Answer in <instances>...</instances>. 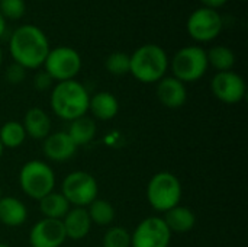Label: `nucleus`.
<instances>
[{
    "mask_svg": "<svg viewBox=\"0 0 248 247\" xmlns=\"http://www.w3.org/2000/svg\"><path fill=\"white\" fill-rule=\"evenodd\" d=\"M49 41L45 32L35 25H22L13 31L9 41V51L15 63L20 64L26 70L39 68L48 52Z\"/></svg>",
    "mask_w": 248,
    "mask_h": 247,
    "instance_id": "f257e3e1",
    "label": "nucleus"
},
{
    "mask_svg": "<svg viewBox=\"0 0 248 247\" xmlns=\"http://www.w3.org/2000/svg\"><path fill=\"white\" fill-rule=\"evenodd\" d=\"M89 100L90 95L87 89L76 79L58 82L52 87L49 96L52 112L67 122L87 115Z\"/></svg>",
    "mask_w": 248,
    "mask_h": 247,
    "instance_id": "f03ea898",
    "label": "nucleus"
},
{
    "mask_svg": "<svg viewBox=\"0 0 248 247\" xmlns=\"http://www.w3.org/2000/svg\"><path fill=\"white\" fill-rule=\"evenodd\" d=\"M129 57V73L145 84L160 82L166 76L170 64L167 52L155 44H144Z\"/></svg>",
    "mask_w": 248,
    "mask_h": 247,
    "instance_id": "7ed1b4c3",
    "label": "nucleus"
},
{
    "mask_svg": "<svg viewBox=\"0 0 248 247\" xmlns=\"http://www.w3.org/2000/svg\"><path fill=\"white\" fill-rule=\"evenodd\" d=\"M183 188L176 175L171 172L155 173L147 185V199L153 210L164 214L166 211L180 205Z\"/></svg>",
    "mask_w": 248,
    "mask_h": 247,
    "instance_id": "20e7f679",
    "label": "nucleus"
},
{
    "mask_svg": "<svg viewBox=\"0 0 248 247\" xmlns=\"http://www.w3.org/2000/svg\"><path fill=\"white\" fill-rule=\"evenodd\" d=\"M19 185L26 197L39 201L54 191L55 173L48 163L42 160H29L19 172Z\"/></svg>",
    "mask_w": 248,
    "mask_h": 247,
    "instance_id": "39448f33",
    "label": "nucleus"
},
{
    "mask_svg": "<svg viewBox=\"0 0 248 247\" xmlns=\"http://www.w3.org/2000/svg\"><path fill=\"white\" fill-rule=\"evenodd\" d=\"M169 66L171 67L173 77L183 83L198 82L206 74L209 67L206 51L199 45H187L180 48Z\"/></svg>",
    "mask_w": 248,
    "mask_h": 247,
    "instance_id": "423d86ee",
    "label": "nucleus"
},
{
    "mask_svg": "<svg viewBox=\"0 0 248 247\" xmlns=\"http://www.w3.org/2000/svg\"><path fill=\"white\" fill-rule=\"evenodd\" d=\"M61 194L71 207L86 208L99 195V185L94 176L84 170H76L68 173L61 186Z\"/></svg>",
    "mask_w": 248,
    "mask_h": 247,
    "instance_id": "0eeeda50",
    "label": "nucleus"
},
{
    "mask_svg": "<svg viewBox=\"0 0 248 247\" xmlns=\"http://www.w3.org/2000/svg\"><path fill=\"white\" fill-rule=\"evenodd\" d=\"M42 66L54 82L73 80L81 70V57L71 47H55L49 49Z\"/></svg>",
    "mask_w": 248,
    "mask_h": 247,
    "instance_id": "6e6552de",
    "label": "nucleus"
},
{
    "mask_svg": "<svg viewBox=\"0 0 248 247\" xmlns=\"http://www.w3.org/2000/svg\"><path fill=\"white\" fill-rule=\"evenodd\" d=\"M224 28L222 16L209 7H199L187 19L186 29L189 35L199 42H209L214 41Z\"/></svg>",
    "mask_w": 248,
    "mask_h": 247,
    "instance_id": "1a4fd4ad",
    "label": "nucleus"
},
{
    "mask_svg": "<svg viewBox=\"0 0 248 247\" xmlns=\"http://www.w3.org/2000/svg\"><path fill=\"white\" fill-rule=\"evenodd\" d=\"M171 233L161 217L144 218L131 234V247H169Z\"/></svg>",
    "mask_w": 248,
    "mask_h": 247,
    "instance_id": "9d476101",
    "label": "nucleus"
},
{
    "mask_svg": "<svg viewBox=\"0 0 248 247\" xmlns=\"http://www.w3.org/2000/svg\"><path fill=\"white\" fill-rule=\"evenodd\" d=\"M214 96L228 105L240 103L247 93L246 80L235 71H219L211 80Z\"/></svg>",
    "mask_w": 248,
    "mask_h": 247,
    "instance_id": "9b49d317",
    "label": "nucleus"
},
{
    "mask_svg": "<svg viewBox=\"0 0 248 247\" xmlns=\"http://www.w3.org/2000/svg\"><path fill=\"white\" fill-rule=\"evenodd\" d=\"M65 240L67 236L61 220L42 218L29 231L31 247H61Z\"/></svg>",
    "mask_w": 248,
    "mask_h": 247,
    "instance_id": "f8f14e48",
    "label": "nucleus"
},
{
    "mask_svg": "<svg viewBox=\"0 0 248 247\" xmlns=\"http://www.w3.org/2000/svg\"><path fill=\"white\" fill-rule=\"evenodd\" d=\"M157 98L169 109H179L187 100V89L183 82L173 76H164L157 82Z\"/></svg>",
    "mask_w": 248,
    "mask_h": 247,
    "instance_id": "ddd939ff",
    "label": "nucleus"
},
{
    "mask_svg": "<svg viewBox=\"0 0 248 247\" xmlns=\"http://www.w3.org/2000/svg\"><path fill=\"white\" fill-rule=\"evenodd\" d=\"M42 151L45 157L51 162H67L76 154L77 147L67 135V132L58 131L51 132L42 141Z\"/></svg>",
    "mask_w": 248,
    "mask_h": 247,
    "instance_id": "4468645a",
    "label": "nucleus"
},
{
    "mask_svg": "<svg viewBox=\"0 0 248 247\" xmlns=\"http://www.w3.org/2000/svg\"><path fill=\"white\" fill-rule=\"evenodd\" d=\"M67 239L70 240H81L84 239L92 229V221L86 208L71 207L65 217L61 220Z\"/></svg>",
    "mask_w": 248,
    "mask_h": 247,
    "instance_id": "2eb2a0df",
    "label": "nucleus"
},
{
    "mask_svg": "<svg viewBox=\"0 0 248 247\" xmlns=\"http://www.w3.org/2000/svg\"><path fill=\"white\" fill-rule=\"evenodd\" d=\"M28 137L33 140H45L51 134V118L41 108H31L26 111L22 122Z\"/></svg>",
    "mask_w": 248,
    "mask_h": 247,
    "instance_id": "dca6fc26",
    "label": "nucleus"
},
{
    "mask_svg": "<svg viewBox=\"0 0 248 247\" xmlns=\"http://www.w3.org/2000/svg\"><path fill=\"white\" fill-rule=\"evenodd\" d=\"M161 218L166 223V226H167V229L170 230L171 234L173 233H176V234L189 233L196 226L195 213L190 208L183 207V205H176L174 208L166 211Z\"/></svg>",
    "mask_w": 248,
    "mask_h": 247,
    "instance_id": "f3484780",
    "label": "nucleus"
},
{
    "mask_svg": "<svg viewBox=\"0 0 248 247\" xmlns=\"http://www.w3.org/2000/svg\"><path fill=\"white\" fill-rule=\"evenodd\" d=\"M28 220L26 205L15 197L0 198V223L6 227H20Z\"/></svg>",
    "mask_w": 248,
    "mask_h": 247,
    "instance_id": "a211bd4d",
    "label": "nucleus"
},
{
    "mask_svg": "<svg viewBox=\"0 0 248 247\" xmlns=\"http://www.w3.org/2000/svg\"><path fill=\"white\" fill-rule=\"evenodd\" d=\"M89 112L94 119L99 121H110L119 112V102L115 95L110 92H97L90 96L89 100Z\"/></svg>",
    "mask_w": 248,
    "mask_h": 247,
    "instance_id": "6ab92c4d",
    "label": "nucleus"
},
{
    "mask_svg": "<svg viewBox=\"0 0 248 247\" xmlns=\"http://www.w3.org/2000/svg\"><path fill=\"white\" fill-rule=\"evenodd\" d=\"M65 132L71 138V141L74 143V146L77 148L87 146L96 137V132H97L96 121L93 118H89L87 115H84L81 118H77V119L68 122V130Z\"/></svg>",
    "mask_w": 248,
    "mask_h": 247,
    "instance_id": "aec40b11",
    "label": "nucleus"
},
{
    "mask_svg": "<svg viewBox=\"0 0 248 247\" xmlns=\"http://www.w3.org/2000/svg\"><path fill=\"white\" fill-rule=\"evenodd\" d=\"M39 211L44 215V218H52V220H62L65 214L70 211L71 205L64 198L61 192H49L39 201Z\"/></svg>",
    "mask_w": 248,
    "mask_h": 247,
    "instance_id": "412c9836",
    "label": "nucleus"
},
{
    "mask_svg": "<svg viewBox=\"0 0 248 247\" xmlns=\"http://www.w3.org/2000/svg\"><path fill=\"white\" fill-rule=\"evenodd\" d=\"M86 210L89 213L92 224H96L99 227H109L115 221V217H116L113 205L99 198H96L90 205H87Z\"/></svg>",
    "mask_w": 248,
    "mask_h": 247,
    "instance_id": "4be33fe9",
    "label": "nucleus"
},
{
    "mask_svg": "<svg viewBox=\"0 0 248 247\" xmlns=\"http://www.w3.org/2000/svg\"><path fill=\"white\" fill-rule=\"evenodd\" d=\"M208 64L219 71H231L235 66V54L231 48L225 45H215L209 51H206Z\"/></svg>",
    "mask_w": 248,
    "mask_h": 247,
    "instance_id": "5701e85b",
    "label": "nucleus"
},
{
    "mask_svg": "<svg viewBox=\"0 0 248 247\" xmlns=\"http://www.w3.org/2000/svg\"><path fill=\"white\" fill-rule=\"evenodd\" d=\"M26 137L22 122L7 121L0 127V143L3 148H17L25 143Z\"/></svg>",
    "mask_w": 248,
    "mask_h": 247,
    "instance_id": "b1692460",
    "label": "nucleus"
},
{
    "mask_svg": "<svg viewBox=\"0 0 248 247\" xmlns=\"http://www.w3.org/2000/svg\"><path fill=\"white\" fill-rule=\"evenodd\" d=\"M103 247H131V233L125 227L112 226L103 236Z\"/></svg>",
    "mask_w": 248,
    "mask_h": 247,
    "instance_id": "393cba45",
    "label": "nucleus"
},
{
    "mask_svg": "<svg viewBox=\"0 0 248 247\" xmlns=\"http://www.w3.org/2000/svg\"><path fill=\"white\" fill-rule=\"evenodd\" d=\"M129 63H131L129 54L122 51H115L109 54V57L105 60V67L113 76H125L129 73Z\"/></svg>",
    "mask_w": 248,
    "mask_h": 247,
    "instance_id": "a878e982",
    "label": "nucleus"
},
{
    "mask_svg": "<svg viewBox=\"0 0 248 247\" xmlns=\"http://www.w3.org/2000/svg\"><path fill=\"white\" fill-rule=\"evenodd\" d=\"M0 13L4 19H20L26 13L25 0H0Z\"/></svg>",
    "mask_w": 248,
    "mask_h": 247,
    "instance_id": "bb28decb",
    "label": "nucleus"
},
{
    "mask_svg": "<svg viewBox=\"0 0 248 247\" xmlns=\"http://www.w3.org/2000/svg\"><path fill=\"white\" fill-rule=\"evenodd\" d=\"M25 77H26V68L15 61L9 64V67L6 68V79L10 84H20L25 80Z\"/></svg>",
    "mask_w": 248,
    "mask_h": 247,
    "instance_id": "cd10ccee",
    "label": "nucleus"
},
{
    "mask_svg": "<svg viewBox=\"0 0 248 247\" xmlns=\"http://www.w3.org/2000/svg\"><path fill=\"white\" fill-rule=\"evenodd\" d=\"M54 80L51 79V76L46 73V71H38L33 77V87L39 92H44V90H48L51 89Z\"/></svg>",
    "mask_w": 248,
    "mask_h": 247,
    "instance_id": "c85d7f7f",
    "label": "nucleus"
},
{
    "mask_svg": "<svg viewBox=\"0 0 248 247\" xmlns=\"http://www.w3.org/2000/svg\"><path fill=\"white\" fill-rule=\"evenodd\" d=\"M203 4H205V7H209V9H218V7H221V6H224L228 0H201Z\"/></svg>",
    "mask_w": 248,
    "mask_h": 247,
    "instance_id": "c756f323",
    "label": "nucleus"
},
{
    "mask_svg": "<svg viewBox=\"0 0 248 247\" xmlns=\"http://www.w3.org/2000/svg\"><path fill=\"white\" fill-rule=\"evenodd\" d=\"M6 28H7V25H6V19H4V16L0 13V38L4 35V32H6Z\"/></svg>",
    "mask_w": 248,
    "mask_h": 247,
    "instance_id": "7c9ffc66",
    "label": "nucleus"
},
{
    "mask_svg": "<svg viewBox=\"0 0 248 247\" xmlns=\"http://www.w3.org/2000/svg\"><path fill=\"white\" fill-rule=\"evenodd\" d=\"M3 150H4V148H3V146H1V143H0V159H1V156H3Z\"/></svg>",
    "mask_w": 248,
    "mask_h": 247,
    "instance_id": "2f4dec72",
    "label": "nucleus"
},
{
    "mask_svg": "<svg viewBox=\"0 0 248 247\" xmlns=\"http://www.w3.org/2000/svg\"><path fill=\"white\" fill-rule=\"evenodd\" d=\"M1 61H3V52H1V49H0V66H1Z\"/></svg>",
    "mask_w": 248,
    "mask_h": 247,
    "instance_id": "473e14b6",
    "label": "nucleus"
},
{
    "mask_svg": "<svg viewBox=\"0 0 248 247\" xmlns=\"http://www.w3.org/2000/svg\"><path fill=\"white\" fill-rule=\"evenodd\" d=\"M0 247H10L9 245H4V243H0Z\"/></svg>",
    "mask_w": 248,
    "mask_h": 247,
    "instance_id": "72a5a7b5",
    "label": "nucleus"
},
{
    "mask_svg": "<svg viewBox=\"0 0 248 247\" xmlns=\"http://www.w3.org/2000/svg\"><path fill=\"white\" fill-rule=\"evenodd\" d=\"M0 198H1V189H0Z\"/></svg>",
    "mask_w": 248,
    "mask_h": 247,
    "instance_id": "f704fd0d",
    "label": "nucleus"
}]
</instances>
